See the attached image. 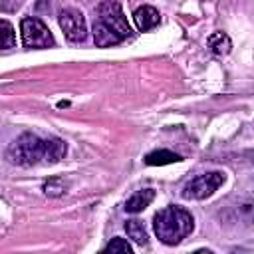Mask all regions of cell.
Wrapping results in <instances>:
<instances>
[{"instance_id":"cell-1","label":"cell","mask_w":254,"mask_h":254,"mask_svg":"<svg viewBox=\"0 0 254 254\" xmlns=\"http://www.w3.org/2000/svg\"><path fill=\"white\" fill-rule=\"evenodd\" d=\"M65 155V143L58 137L42 139L36 133H22L10 147L8 159L20 167H32L38 163L54 165Z\"/></svg>"},{"instance_id":"cell-2","label":"cell","mask_w":254,"mask_h":254,"mask_svg":"<svg viewBox=\"0 0 254 254\" xmlns=\"http://www.w3.org/2000/svg\"><path fill=\"white\" fill-rule=\"evenodd\" d=\"M131 26L117 2H103L97 6V16L93 20V42L99 48H109L121 44L131 36Z\"/></svg>"},{"instance_id":"cell-3","label":"cell","mask_w":254,"mask_h":254,"mask_svg":"<svg viewBox=\"0 0 254 254\" xmlns=\"http://www.w3.org/2000/svg\"><path fill=\"white\" fill-rule=\"evenodd\" d=\"M153 228L157 238L167 244V246H175L179 242H183L194 228V220L190 216L189 210H185L183 206L171 204L165 206L163 210H159L153 218Z\"/></svg>"},{"instance_id":"cell-4","label":"cell","mask_w":254,"mask_h":254,"mask_svg":"<svg viewBox=\"0 0 254 254\" xmlns=\"http://www.w3.org/2000/svg\"><path fill=\"white\" fill-rule=\"evenodd\" d=\"M226 181V175L222 171H208L202 173L194 179H190L185 187H183V198L189 200H202L206 196H210L218 187H222Z\"/></svg>"},{"instance_id":"cell-5","label":"cell","mask_w":254,"mask_h":254,"mask_svg":"<svg viewBox=\"0 0 254 254\" xmlns=\"http://www.w3.org/2000/svg\"><path fill=\"white\" fill-rule=\"evenodd\" d=\"M20 32H22V44L26 48H52L56 44L50 28L40 20V18H24L20 24Z\"/></svg>"},{"instance_id":"cell-6","label":"cell","mask_w":254,"mask_h":254,"mask_svg":"<svg viewBox=\"0 0 254 254\" xmlns=\"http://www.w3.org/2000/svg\"><path fill=\"white\" fill-rule=\"evenodd\" d=\"M58 22H60V28H62L64 36H65L69 42L77 44V42H83V40H85L87 28H85V18H83V14H81L79 10H75V8L62 10Z\"/></svg>"},{"instance_id":"cell-7","label":"cell","mask_w":254,"mask_h":254,"mask_svg":"<svg viewBox=\"0 0 254 254\" xmlns=\"http://www.w3.org/2000/svg\"><path fill=\"white\" fill-rule=\"evenodd\" d=\"M226 220L238 226L252 228L254 226V200H240L228 208Z\"/></svg>"},{"instance_id":"cell-8","label":"cell","mask_w":254,"mask_h":254,"mask_svg":"<svg viewBox=\"0 0 254 254\" xmlns=\"http://www.w3.org/2000/svg\"><path fill=\"white\" fill-rule=\"evenodd\" d=\"M133 20H135V24L141 32H147V30H153L159 24V12L153 6H139L133 12Z\"/></svg>"},{"instance_id":"cell-9","label":"cell","mask_w":254,"mask_h":254,"mask_svg":"<svg viewBox=\"0 0 254 254\" xmlns=\"http://www.w3.org/2000/svg\"><path fill=\"white\" fill-rule=\"evenodd\" d=\"M153 198H155V190H153V189L137 190V192H133V194L127 198V202H125V210L131 212V214H137V212L145 210V208L153 202Z\"/></svg>"},{"instance_id":"cell-10","label":"cell","mask_w":254,"mask_h":254,"mask_svg":"<svg viewBox=\"0 0 254 254\" xmlns=\"http://www.w3.org/2000/svg\"><path fill=\"white\" fill-rule=\"evenodd\" d=\"M206 46L214 56H226L230 52V48H232V42L224 32H214V34L208 36Z\"/></svg>"},{"instance_id":"cell-11","label":"cell","mask_w":254,"mask_h":254,"mask_svg":"<svg viewBox=\"0 0 254 254\" xmlns=\"http://www.w3.org/2000/svg\"><path fill=\"white\" fill-rule=\"evenodd\" d=\"M183 161L177 153L173 151H167V149H157V151H151L145 155V163L151 165V167H161V165H171V163H179Z\"/></svg>"},{"instance_id":"cell-12","label":"cell","mask_w":254,"mask_h":254,"mask_svg":"<svg viewBox=\"0 0 254 254\" xmlns=\"http://www.w3.org/2000/svg\"><path fill=\"white\" fill-rule=\"evenodd\" d=\"M125 232H127V236L133 240V242H137V244H141V246H145L147 244V240H149V236H147V230H145V226H143V222L141 220H127L125 222Z\"/></svg>"},{"instance_id":"cell-13","label":"cell","mask_w":254,"mask_h":254,"mask_svg":"<svg viewBox=\"0 0 254 254\" xmlns=\"http://www.w3.org/2000/svg\"><path fill=\"white\" fill-rule=\"evenodd\" d=\"M65 189H67V183H64V179H60V177H52L44 183V194L46 196H54V198L62 196L65 192Z\"/></svg>"},{"instance_id":"cell-14","label":"cell","mask_w":254,"mask_h":254,"mask_svg":"<svg viewBox=\"0 0 254 254\" xmlns=\"http://www.w3.org/2000/svg\"><path fill=\"white\" fill-rule=\"evenodd\" d=\"M0 32H2V48L4 50H10L16 46V32L12 28V24L8 20H2L0 22Z\"/></svg>"},{"instance_id":"cell-15","label":"cell","mask_w":254,"mask_h":254,"mask_svg":"<svg viewBox=\"0 0 254 254\" xmlns=\"http://www.w3.org/2000/svg\"><path fill=\"white\" fill-rule=\"evenodd\" d=\"M103 250H105V252H123V254H131V252H133L131 244H129L127 240H123V238H113Z\"/></svg>"},{"instance_id":"cell-16","label":"cell","mask_w":254,"mask_h":254,"mask_svg":"<svg viewBox=\"0 0 254 254\" xmlns=\"http://www.w3.org/2000/svg\"><path fill=\"white\" fill-rule=\"evenodd\" d=\"M246 155H248V157H250V163H254V151H248V153H246Z\"/></svg>"}]
</instances>
